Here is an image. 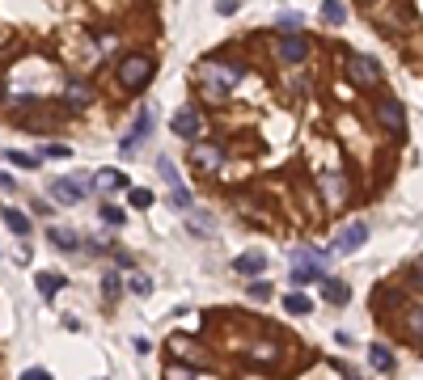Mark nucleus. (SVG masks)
Listing matches in <instances>:
<instances>
[{"label":"nucleus","instance_id":"nucleus-1","mask_svg":"<svg viewBox=\"0 0 423 380\" xmlns=\"http://www.w3.org/2000/svg\"><path fill=\"white\" fill-rule=\"evenodd\" d=\"M114 76H119V85L128 89V93H136V89H144L148 81H153V60L140 55V51H136V55H123Z\"/></svg>","mask_w":423,"mask_h":380},{"label":"nucleus","instance_id":"nucleus-2","mask_svg":"<svg viewBox=\"0 0 423 380\" xmlns=\"http://www.w3.org/2000/svg\"><path fill=\"white\" fill-rule=\"evenodd\" d=\"M347 76H352L360 89H377L381 85V64L368 60V55H347Z\"/></svg>","mask_w":423,"mask_h":380},{"label":"nucleus","instance_id":"nucleus-3","mask_svg":"<svg viewBox=\"0 0 423 380\" xmlns=\"http://www.w3.org/2000/svg\"><path fill=\"white\" fill-rule=\"evenodd\" d=\"M85 194H89V182H85V177H51V199L64 203V207H77Z\"/></svg>","mask_w":423,"mask_h":380},{"label":"nucleus","instance_id":"nucleus-4","mask_svg":"<svg viewBox=\"0 0 423 380\" xmlns=\"http://www.w3.org/2000/svg\"><path fill=\"white\" fill-rule=\"evenodd\" d=\"M377 123L385 127L389 136H402V131H407V118H402V106H398L394 97H381V101H377Z\"/></svg>","mask_w":423,"mask_h":380},{"label":"nucleus","instance_id":"nucleus-5","mask_svg":"<svg viewBox=\"0 0 423 380\" xmlns=\"http://www.w3.org/2000/svg\"><path fill=\"white\" fill-rule=\"evenodd\" d=\"M173 136H182V140H199V131H204V118H199L195 106H182L178 114H173Z\"/></svg>","mask_w":423,"mask_h":380},{"label":"nucleus","instance_id":"nucleus-6","mask_svg":"<svg viewBox=\"0 0 423 380\" xmlns=\"http://www.w3.org/2000/svg\"><path fill=\"white\" fill-rule=\"evenodd\" d=\"M364 241H368V224H360V220H356V224H347V228H343V233L335 237V245H330V253H352V249H360Z\"/></svg>","mask_w":423,"mask_h":380},{"label":"nucleus","instance_id":"nucleus-7","mask_svg":"<svg viewBox=\"0 0 423 380\" xmlns=\"http://www.w3.org/2000/svg\"><path fill=\"white\" fill-rule=\"evenodd\" d=\"M276 55H280L284 64H301V60L309 55V38H301V34H284V38L276 42Z\"/></svg>","mask_w":423,"mask_h":380},{"label":"nucleus","instance_id":"nucleus-8","mask_svg":"<svg viewBox=\"0 0 423 380\" xmlns=\"http://www.w3.org/2000/svg\"><path fill=\"white\" fill-rule=\"evenodd\" d=\"M317 283H322V300L326 304H347L352 300V288H347L343 279H335V275H317Z\"/></svg>","mask_w":423,"mask_h":380},{"label":"nucleus","instance_id":"nucleus-9","mask_svg":"<svg viewBox=\"0 0 423 380\" xmlns=\"http://www.w3.org/2000/svg\"><path fill=\"white\" fill-rule=\"evenodd\" d=\"M191 157H195L199 169H220V165H225V148H220V144H195Z\"/></svg>","mask_w":423,"mask_h":380},{"label":"nucleus","instance_id":"nucleus-10","mask_svg":"<svg viewBox=\"0 0 423 380\" xmlns=\"http://www.w3.org/2000/svg\"><path fill=\"white\" fill-rule=\"evenodd\" d=\"M250 364L280 368V364H284V346H280V342H258V346H250Z\"/></svg>","mask_w":423,"mask_h":380},{"label":"nucleus","instance_id":"nucleus-11","mask_svg":"<svg viewBox=\"0 0 423 380\" xmlns=\"http://www.w3.org/2000/svg\"><path fill=\"white\" fill-rule=\"evenodd\" d=\"M148 131H153V110H144V114H140V123H136L132 131L119 140V148H123V152H136V144H140V140H144Z\"/></svg>","mask_w":423,"mask_h":380},{"label":"nucleus","instance_id":"nucleus-12","mask_svg":"<svg viewBox=\"0 0 423 380\" xmlns=\"http://www.w3.org/2000/svg\"><path fill=\"white\" fill-rule=\"evenodd\" d=\"M34 283H38V296H43V300H56V296L64 292V275H56V270H38Z\"/></svg>","mask_w":423,"mask_h":380},{"label":"nucleus","instance_id":"nucleus-13","mask_svg":"<svg viewBox=\"0 0 423 380\" xmlns=\"http://www.w3.org/2000/svg\"><path fill=\"white\" fill-rule=\"evenodd\" d=\"M89 97H93V93H89L85 81H68V89H64V106H68V110H85Z\"/></svg>","mask_w":423,"mask_h":380},{"label":"nucleus","instance_id":"nucleus-14","mask_svg":"<svg viewBox=\"0 0 423 380\" xmlns=\"http://www.w3.org/2000/svg\"><path fill=\"white\" fill-rule=\"evenodd\" d=\"M47 241H51L56 249H64V253H77L81 249V237L72 233V228H47Z\"/></svg>","mask_w":423,"mask_h":380},{"label":"nucleus","instance_id":"nucleus-15","mask_svg":"<svg viewBox=\"0 0 423 380\" xmlns=\"http://www.w3.org/2000/svg\"><path fill=\"white\" fill-rule=\"evenodd\" d=\"M169 346H173V355H178V359H191L195 368H208V355H199V346H195V342H182V338H169Z\"/></svg>","mask_w":423,"mask_h":380},{"label":"nucleus","instance_id":"nucleus-16","mask_svg":"<svg viewBox=\"0 0 423 380\" xmlns=\"http://www.w3.org/2000/svg\"><path fill=\"white\" fill-rule=\"evenodd\" d=\"M402 300H407L402 292H394V288H377V292H372V309H381V313H385V309H402Z\"/></svg>","mask_w":423,"mask_h":380},{"label":"nucleus","instance_id":"nucleus-17","mask_svg":"<svg viewBox=\"0 0 423 380\" xmlns=\"http://www.w3.org/2000/svg\"><path fill=\"white\" fill-rule=\"evenodd\" d=\"M0 216H5V224L13 228L17 237H30V216H26V212H17V207H0Z\"/></svg>","mask_w":423,"mask_h":380},{"label":"nucleus","instance_id":"nucleus-18","mask_svg":"<svg viewBox=\"0 0 423 380\" xmlns=\"http://www.w3.org/2000/svg\"><path fill=\"white\" fill-rule=\"evenodd\" d=\"M368 364L377 368V372H394V355H389V346H385V342H372V346H368Z\"/></svg>","mask_w":423,"mask_h":380},{"label":"nucleus","instance_id":"nucleus-19","mask_svg":"<svg viewBox=\"0 0 423 380\" xmlns=\"http://www.w3.org/2000/svg\"><path fill=\"white\" fill-rule=\"evenodd\" d=\"M93 182L102 186V190H119V186H128L132 177L123 173V169H97V177H93Z\"/></svg>","mask_w":423,"mask_h":380},{"label":"nucleus","instance_id":"nucleus-20","mask_svg":"<svg viewBox=\"0 0 423 380\" xmlns=\"http://www.w3.org/2000/svg\"><path fill=\"white\" fill-rule=\"evenodd\" d=\"M233 266H237L241 275H263V270H267V258H263V253H241Z\"/></svg>","mask_w":423,"mask_h":380},{"label":"nucleus","instance_id":"nucleus-21","mask_svg":"<svg viewBox=\"0 0 423 380\" xmlns=\"http://www.w3.org/2000/svg\"><path fill=\"white\" fill-rule=\"evenodd\" d=\"M322 17H326L330 25H343V21H347V9L339 5V0H322Z\"/></svg>","mask_w":423,"mask_h":380},{"label":"nucleus","instance_id":"nucleus-22","mask_svg":"<svg viewBox=\"0 0 423 380\" xmlns=\"http://www.w3.org/2000/svg\"><path fill=\"white\" fill-rule=\"evenodd\" d=\"M284 309H288V313H296V317H301V313H309V309H313V300H309V296H301V292H292V296L284 300Z\"/></svg>","mask_w":423,"mask_h":380},{"label":"nucleus","instance_id":"nucleus-23","mask_svg":"<svg viewBox=\"0 0 423 380\" xmlns=\"http://www.w3.org/2000/svg\"><path fill=\"white\" fill-rule=\"evenodd\" d=\"M407 329H411V338H415V342H423V304L407 313Z\"/></svg>","mask_w":423,"mask_h":380},{"label":"nucleus","instance_id":"nucleus-24","mask_svg":"<svg viewBox=\"0 0 423 380\" xmlns=\"http://www.w3.org/2000/svg\"><path fill=\"white\" fill-rule=\"evenodd\" d=\"M9 161H13L17 169H34V165H38V157H30V152H17V148H9Z\"/></svg>","mask_w":423,"mask_h":380},{"label":"nucleus","instance_id":"nucleus-25","mask_svg":"<svg viewBox=\"0 0 423 380\" xmlns=\"http://www.w3.org/2000/svg\"><path fill=\"white\" fill-rule=\"evenodd\" d=\"M128 199H132V207H140V212H144V207H153V190H144V186H136Z\"/></svg>","mask_w":423,"mask_h":380},{"label":"nucleus","instance_id":"nucleus-26","mask_svg":"<svg viewBox=\"0 0 423 380\" xmlns=\"http://www.w3.org/2000/svg\"><path fill=\"white\" fill-rule=\"evenodd\" d=\"M169 203H173L178 212H191V194H186L182 186H169Z\"/></svg>","mask_w":423,"mask_h":380},{"label":"nucleus","instance_id":"nucleus-27","mask_svg":"<svg viewBox=\"0 0 423 380\" xmlns=\"http://www.w3.org/2000/svg\"><path fill=\"white\" fill-rule=\"evenodd\" d=\"M43 157H56V161H68V157H72V148H68V144H43Z\"/></svg>","mask_w":423,"mask_h":380},{"label":"nucleus","instance_id":"nucleus-28","mask_svg":"<svg viewBox=\"0 0 423 380\" xmlns=\"http://www.w3.org/2000/svg\"><path fill=\"white\" fill-rule=\"evenodd\" d=\"M132 292H136V296H148V292H153V279H148V275H132Z\"/></svg>","mask_w":423,"mask_h":380},{"label":"nucleus","instance_id":"nucleus-29","mask_svg":"<svg viewBox=\"0 0 423 380\" xmlns=\"http://www.w3.org/2000/svg\"><path fill=\"white\" fill-rule=\"evenodd\" d=\"M326 190H330V203H339L343 199V177L335 173V177H326Z\"/></svg>","mask_w":423,"mask_h":380},{"label":"nucleus","instance_id":"nucleus-30","mask_svg":"<svg viewBox=\"0 0 423 380\" xmlns=\"http://www.w3.org/2000/svg\"><path fill=\"white\" fill-rule=\"evenodd\" d=\"M191 224L199 228V233H212V220H208V212H191Z\"/></svg>","mask_w":423,"mask_h":380},{"label":"nucleus","instance_id":"nucleus-31","mask_svg":"<svg viewBox=\"0 0 423 380\" xmlns=\"http://www.w3.org/2000/svg\"><path fill=\"white\" fill-rule=\"evenodd\" d=\"M165 380H195V372H191V368L182 372V368H173V364H169V368H165Z\"/></svg>","mask_w":423,"mask_h":380},{"label":"nucleus","instance_id":"nucleus-32","mask_svg":"<svg viewBox=\"0 0 423 380\" xmlns=\"http://www.w3.org/2000/svg\"><path fill=\"white\" fill-rule=\"evenodd\" d=\"M102 283H106V288H102L106 296H119V292H123V283H119V275H106V279H102Z\"/></svg>","mask_w":423,"mask_h":380},{"label":"nucleus","instance_id":"nucleus-33","mask_svg":"<svg viewBox=\"0 0 423 380\" xmlns=\"http://www.w3.org/2000/svg\"><path fill=\"white\" fill-rule=\"evenodd\" d=\"M102 220H106V224H123V220H128V216H123L119 207H102Z\"/></svg>","mask_w":423,"mask_h":380},{"label":"nucleus","instance_id":"nucleus-34","mask_svg":"<svg viewBox=\"0 0 423 380\" xmlns=\"http://www.w3.org/2000/svg\"><path fill=\"white\" fill-rule=\"evenodd\" d=\"M296 25H301V17H296V13H280V30H296Z\"/></svg>","mask_w":423,"mask_h":380},{"label":"nucleus","instance_id":"nucleus-35","mask_svg":"<svg viewBox=\"0 0 423 380\" xmlns=\"http://www.w3.org/2000/svg\"><path fill=\"white\" fill-rule=\"evenodd\" d=\"M21 380H51V372H43V368H30V372H21Z\"/></svg>","mask_w":423,"mask_h":380},{"label":"nucleus","instance_id":"nucleus-36","mask_svg":"<svg viewBox=\"0 0 423 380\" xmlns=\"http://www.w3.org/2000/svg\"><path fill=\"white\" fill-rule=\"evenodd\" d=\"M250 296H254V300H267V296H271V288H267V283H250Z\"/></svg>","mask_w":423,"mask_h":380},{"label":"nucleus","instance_id":"nucleus-37","mask_svg":"<svg viewBox=\"0 0 423 380\" xmlns=\"http://www.w3.org/2000/svg\"><path fill=\"white\" fill-rule=\"evenodd\" d=\"M216 13H237V0H220V5H216Z\"/></svg>","mask_w":423,"mask_h":380},{"label":"nucleus","instance_id":"nucleus-38","mask_svg":"<svg viewBox=\"0 0 423 380\" xmlns=\"http://www.w3.org/2000/svg\"><path fill=\"white\" fill-rule=\"evenodd\" d=\"M9 186H17V182H13L9 173H0V190H9Z\"/></svg>","mask_w":423,"mask_h":380},{"label":"nucleus","instance_id":"nucleus-39","mask_svg":"<svg viewBox=\"0 0 423 380\" xmlns=\"http://www.w3.org/2000/svg\"><path fill=\"white\" fill-rule=\"evenodd\" d=\"M0 253H5V249H0Z\"/></svg>","mask_w":423,"mask_h":380}]
</instances>
